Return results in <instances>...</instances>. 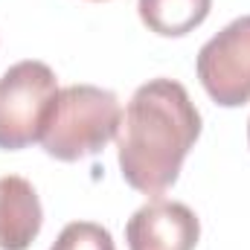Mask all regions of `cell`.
Instances as JSON below:
<instances>
[{
    "label": "cell",
    "mask_w": 250,
    "mask_h": 250,
    "mask_svg": "<svg viewBox=\"0 0 250 250\" xmlns=\"http://www.w3.org/2000/svg\"><path fill=\"white\" fill-rule=\"evenodd\" d=\"M201 125V114L181 82L160 76L140 84L117 131L125 184L143 195H163L178 181Z\"/></svg>",
    "instance_id": "1"
},
{
    "label": "cell",
    "mask_w": 250,
    "mask_h": 250,
    "mask_svg": "<svg viewBox=\"0 0 250 250\" xmlns=\"http://www.w3.org/2000/svg\"><path fill=\"white\" fill-rule=\"evenodd\" d=\"M120 123L123 105L114 90L96 84H70L59 90L53 102L41 134V148L62 163H76L99 154L111 140H117Z\"/></svg>",
    "instance_id": "2"
},
{
    "label": "cell",
    "mask_w": 250,
    "mask_h": 250,
    "mask_svg": "<svg viewBox=\"0 0 250 250\" xmlns=\"http://www.w3.org/2000/svg\"><path fill=\"white\" fill-rule=\"evenodd\" d=\"M56 96L59 79L50 64L35 59L12 64L0 76V148L21 151L41 143Z\"/></svg>",
    "instance_id": "3"
},
{
    "label": "cell",
    "mask_w": 250,
    "mask_h": 250,
    "mask_svg": "<svg viewBox=\"0 0 250 250\" xmlns=\"http://www.w3.org/2000/svg\"><path fill=\"white\" fill-rule=\"evenodd\" d=\"M195 73L221 108H239L250 102V15L230 21L218 35H212L198 59Z\"/></svg>",
    "instance_id": "4"
},
{
    "label": "cell",
    "mask_w": 250,
    "mask_h": 250,
    "mask_svg": "<svg viewBox=\"0 0 250 250\" xmlns=\"http://www.w3.org/2000/svg\"><path fill=\"white\" fill-rule=\"evenodd\" d=\"M198 239L201 221L181 201L154 198L125 224L128 250H195Z\"/></svg>",
    "instance_id": "5"
},
{
    "label": "cell",
    "mask_w": 250,
    "mask_h": 250,
    "mask_svg": "<svg viewBox=\"0 0 250 250\" xmlns=\"http://www.w3.org/2000/svg\"><path fill=\"white\" fill-rule=\"evenodd\" d=\"M44 209L35 187L21 175L0 178V250H26L41 233Z\"/></svg>",
    "instance_id": "6"
},
{
    "label": "cell",
    "mask_w": 250,
    "mask_h": 250,
    "mask_svg": "<svg viewBox=\"0 0 250 250\" xmlns=\"http://www.w3.org/2000/svg\"><path fill=\"white\" fill-rule=\"evenodd\" d=\"M212 9V0H137L140 21L148 32L163 38H181L198 29Z\"/></svg>",
    "instance_id": "7"
},
{
    "label": "cell",
    "mask_w": 250,
    "mask_h": 250,
    "mask_svg": "<svg viewBox=\"0 0 250 250\" xmlns=\"http://www.w3.org/2000/svg\"><path fill=\"white\" fill-rule=\"evenodd\" d=\"M50 250H117L114 236L96 221H70Z\"/></svg>",
    "instance_id": "8"
},
{
    "label": "cell",
    "mask_w": 250,
    "mask_h": 250,
    "mask_svg": "<svg viewBox=\"0 0 250 250\" xmlns=\"http://www.w3.org/2000/svg\"><path fill=\"white\" fill-rule=\"evenodd\" d=\"M248 143H250V120H248Z\"/></svg>",
    "instance_id": "9"
}]
</instances>
